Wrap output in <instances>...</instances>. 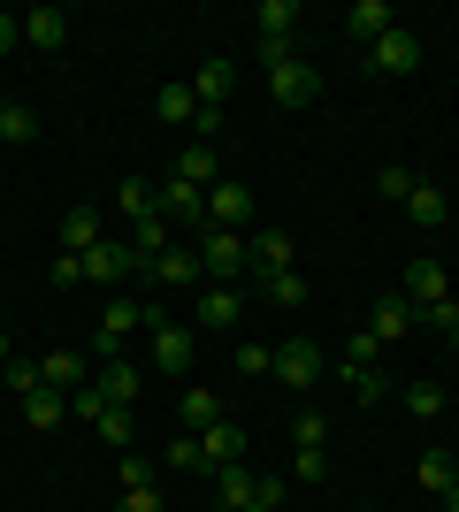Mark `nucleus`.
I'll list each match as a JSON object with an SVG mask.
<instances>
[{
    "label": "nucleus",
    "mask_w": 459,
    "mask_h": 512,
    "mask_svg": "<svg viewBox=\"0 0 459 512\" xmlns=\"http://www.w3.org/2000/svg\"><path fill=\"white\" fill-rule=\"evenodd\" d=\"M245 268H253V245H245V230H207V237H199V276L238 283Z\"/></svg>",
    "instance_id": "obj_1"
},
{
    "label": "nucleus",
    "mask_w": 459,
    "mask_h": 512,
    "mask_svg": "<svg viewBox=\"0 0 459 512\" xmlns=\"http://www.w3.org/2000/svg\"><path fill=\"white\" fill-rule=\"evenodd\" d=\"M138 329H153V367H161V375H184V367H192V329H184V321H169L161 306H146Z\"/></svg>",
    "instance_id": "obj_2"
},
{
    "label": "nucleus",
    "mask_w": 459,
    "mask_h": 512,
    "mask_svg": "<svg viewBox=\"0 0 459 512\" xmlns=\"http://www.w3.org/2000/svg\"><path fill=\"white\" fill-rule=\"evenodd\" d=\"M123 276H146V260L131 253V237H100V245L85 253V283L108 291V283H123Z\"/></svg>",
    "instance_id": "obj_3"
},
{
    "label": "nucleus",
    "mask_w": 459,
    "mask_h": 512,
    "mask_svg": "<svg viewBox=\"0 0 459 512\" xmlns=\"http://www.w3.org/2000/svg\"><path fill=\"white\" fill-rule=\"evenodd\" d=\"M276 383L284 390H314L322 383V344L314 337H284L276 344Z\"/></svg>",
    "instance_id": "obj_4"
},
{
    "label": "nucleus",
    "mask_w": 459,
    "mask_h": 512,
    "mask_svg": "<svg viewBox=\"0 0 459 512\" xmlns=\"http://www.w3.org/2000/svg\"><path fill=\"white\" fill-rule=\"evenodd\" d=\"M268 100H276V107H314V100H322V69H314V62L268 69Z\"/></svg>",
    "instance_id": "obj_5"
},
{
    "label": "nucleus",
    "mask_w": 459,
    "mask_h": 512,
    "mask_svg": "<svg viewBox=\"0 0 459 512\" xmlns=\"http://www.w3.org/2000/svg\"><path fill=\"white\" fill-rule=\"evenodd\" d=\"M368 62L383 69V77H414V69H421V39L406 31V23H391V31L368 46Z\"/></svg>",
    "instance_id": "obj_6"
},
{
    "label": "nucleus",
    "mask_w": 459,
    "mask_h": 512,
    "mask_svg": "<svg viewBox=\"0 0 459 512\" xmlns=\"http://www.w3.org/2000/svg\"><path fill=\"white\" fill-rule=\"evenodd\" d=\"M414 329H421V306L406 299V291H383V299H375V314H368V337H375V344L414 337Z\"/></svg>",
    "instance_id": "obj_7"
},
{
    "label": "nucleus",
    "mask_w": 459,
    "mask_h": 512,
    "mask_svg": "<svg viewBox=\"0 0 459 512\" xmlns=\"http://www.w3.org/2000/svg\"><path fill=\"white\" fill-rule=\"evenodd\" d=\"M253 222V192H245L238 176H222L215 192H207V230H245Z\"/></svg>",
    "instance_id": "obj_8"
},
{
    "label": "nucleus",
    "mask_w": 459,
    "mask_h": 512,
    "mask_svg": "<svg viewBox=\"0 0 459 512\" xmlns=\"http://www.w3.org/2000/svg\"><path fill=\"white\" fill-rule=\"evenodd\" d=\"M138 314H146L138 299H108V314H100V329H92V352H100V360H123V337L138 329Z\"/></svg>",
    "instance_id": "obj_9"
},
{
    "label": "nucleus",
    "mask_w": 459,
    "mask_h": 512,
    "mask_svg": "<svg viewBox=\"0 0 459 512\" xmlns=\"http://www.w3.org/2000/svg\"><path fill=\"white\" fill-rule=\"evenodd\" d=\"M199 459H207V474H215V467H230V459H245V428L230 421V413H222L215 428H199Z\"/></svg>",
    "instance_id": "obj_10"
},
{
    "label": "nucleus",
    "mask_w": 459,
    "mask_h": 512,
    "mask_svg": "<svg viewBox=\"0 0 459 512\" xmlns=\"http://www.w3.org/2000/svg\"><path fill=\"white\" fill-rule=\"evenodd\" d=\"M238 321H245L238 283H207V291H199V329H238Z\"/></svg>",
    "instance_id": "obj_11"
},
{
    "label": "nucleus",
    "mask_w": 459,
    "mask_h": 512,
    "mask_svg": "<svg viewBox=\"0 0 459 512\" xmlns=\"http://www.w3.org/2000/svg\"><path fill=\"white\" fill-rule=\"evenodd\" d=\"M398 291H406V299H414V306H437V299H452V283H444V260H414Z\"/></svg>",
    "instance_id": "obj_12"
},
{
    "label": "nucleus",
    "mask_w": 459,
    "mask_h": 512,
    "mask_svg": "<svg viewBox=\"0 0 459 512\" xmlns=\"http://www.w3.org/2000/svg\"><path fill=\"white\" fill-rule=\"evenodd\" d=\"M253 490H261V474H245V459L215 467V497H222V512H245V505H253Z\"/></svg>",
    "instance_id": "obj_13"
},
{
    "label": "nucleus",
    "mask_w": 459,
    "mask_h": 512,
    "mask_svg": "<svg viewBox=\"0 0 459 512\" xmlns=\"http://www.w3.org/2000/svg\"><path fill=\"white\" fill-rule=\"evenodd\" d=\"M146 283H161V291H184V283H199V253H161V260H146Z\"/></svg>",
    "instance_id": "obj_14"
},
{
    "label": "nucleus",
    "mask_w": 459,
    "mask_h": 512,
    "mask_svg": "<svg viewBox=\"0 0 459 512\" xmlns=\"http://www.w3.org/2000/svg\"><path fill=\"white\" fill-rule=\"evenodd\" d=\"M62 39H69V16H62V8H31V16H23V46H39V54H54Z\"/></svg>",
    "instance_id": "obj_15"
},
{
    "label": "nucleus",
    "mask_w": 459,
    "mask_h": 512,
    "mask_svg": "<svg viewBox=\"0 0 459 512\" xmlns=\"http://www.w3.org/2000/svg\"><path fill=\"white\" fill-rule=\"evenodd\" d=\"M100 237H108V230H100V214H92V207H69V214H62V253H77V260H85L92 245H100Z\"/></svg>",
    "instance_id": "obj_16"
},
{
    "label": "nucleus",
    "mask_w": 459,
    "mask_h": 512,
    "mask_svg": "<svg viewBox=\"0 0 459 512\" xmlns=\"http://www.w3.org/2000/svg\"><path fill=\"white\" fill-rule=\"evenodd\" d=\"M230 85H238V69H230V62H199L192 100H199V107H222V100H230Z\"/></svg>",
    "instance_id": "obj_17"
},
{
    "label": "nucleus",
    "mask_w": 459,
    "mask_h": 512,
    "mask_svg": "<svg viewBox=\"0 0 459 512\" xmlns=\"http://www.w3.org/2000/svg\"><path fill=\"white\" fill-rule=\"evenodd\" d=\"M153 199H161V214H199V222H207V192H199V184H184V176L153 184Z\"/></svg>",
    "instance_id": "obj_18"
},
{
    "label": "nucleus",
    "mask_w": 459,
    "mask_h": 512,
    "mask_svg": "<svg viewBox=\"0 0 459 512\" xmlns=\"http://www.w3.org/2000/svg\"><path fill=\"white\" fill-rule=\"evenodd\" d=\"M345 23H352V39H368V46H375L398 16H391V0H352V16H345Z\"/></svg>",
    "instance_id": "obj_19"
},
{
    "label": "nucleus",
    "mask_w": 459,
    "mask_h": 512,
    "mask_svg": "<svg viewBox=\"0 0 459 512\" xmlns=\"http://www.w3.org/2000/svg\"><path fill=\"white\" fill-rule=\"evenodd\" d=\"M138 383H146V375H138L131 360H108V367H100V398H108V406H131Z\"/></svg>",
    "instance_id": "obj_20"
},
{
    "label": "nucleus",
    "mask_w": 459,
    "mask_h": 512,
    "mask_svg": "<svg viewBox=\"0 0 459 512\" xmlns=\"http://www.w3.org/2000/svg\"><path fill=\"white\" fill-rule=\"evenodd\" d=\"M345 390L360 398V406H375V398H391V375H383V360H368V367H345Z\"/></svg>",
    "instance_id": "obj_21"
},
{
    "label": "nucleus",
    "mask_w": 459,
    "mask_h": 512,
    "mask_svg": "<svg viewBox=\"0 0 459 512\" xmlns=\"http://www.w3.org/2000/svg\"><path fill=\"white\" fill-rule=\"evenodd\" d=\"M176 413H184V436H199V428L222 421V398H215V390H184V398H176Z\"/></svg>",
    "instance_id": "obj_22"
},
{
    "label": "nucleus",
    "mask_w": 459,
    "mask_h": 512,
    "mask_svg": "<svg viewBox=\"0 0 459 512\" xmlns=\"http://www.w3.org/2000/svg\"><path fill=\"white\" fill-rule=\"evenodd\" d=\"M406 214H414L421 230H444V222H452V199H444L437 184H414V199H406Z\"/></svg>",
    "instance_id": "obj_23"
},
{
    "label": "nucleus",
    "mask_w": 459,
    "mask_h": 512,
    "mask_svg": "<svg viewBox=\"0 0 459 512\" xmlns=\"http://www.w3.org/2000/svg\"><path fill=\"white\" fill-rule=\"evenodd\" d=\"M176 176L199 184V192H215V184H222V169H215V153H207V146H184V153H176Z\"/></svg>",
    "instance_id": "obj_24"
},
{
    "label": "nucleus",
    "mask_w": 459,
    "mask_h": 512,
    "mask_svg": "<svg viewBox=\"0 0 459 512\" xmlns=\"http://www.w3.org/2000/svg\"><path fill=\"white\" fill-rule=\"evenodd\" d=\"M39 383H54V390H85V352H46Z\"/></svg>",
    "instance_id": "obj_25"
},
{
    "label": "nucleus",
    "mask_w": 459,
    "mask_h": 512,
    "mask_svg": "<svg viewBox=\"0 0 459 512\" xmlns=\"http://www.w3.org/2000/svg\"><path fill=\"white\" fill-rule=\"evenodd\" d=\"M62 413H69V398H62V390H23V421H31V428H54V421H62Z\"/></svg>",
    "instance_id": "obj_26"
},
{
    "label": "nucleus",
    "mask_w": 459,
    "mask_h": 512,
    "mask_svg": "<svg viewBox=\"0 0 459 512\" xmlns=\"http://www.w3.org/2000/svg\"><path fill=\"white\" fill-rule=\"evenodd\" d=\"M245 245H253V268H261V276L291 268V237H284V230H261V237H245Z\"/></svg>",
    "instance_id": "obj_27"
},
{
    "label": "nucleus",
    "mask_w": 459,
    "mask_h": 512,
    "mask_svg": "<svg viewBox=\"0 0 459 512\" xmlns=\"http://www.w3.org/2000/svg\"><path fill=\"white\" fill-rule=\"evenodd\" d=\"M153 115H161V123H184V130H192V115H199V100H192V85H161V100H153Z\"/></svg>",
    "instance_id": "obj_28"
},
{
    "label": "nucleus",
    "mask_w": 459,
    "mask_h": 512,
    "mask_svg": "<svg viewBox=\"0 0 459 512\" xmlns=\"http://www.w3.org/2000/svg\"><path fill=\"white\" fill-rule=\"evenodd\" d=\"M452 482H459V459H452V444H444V451H421V490H452Z\"/></svg>",
    "instance_id": "obj_29"
},
{
    "label": "nucleus",
    "mask_w": 459,
    "mask_h": 512,
    "mask_svg": "<svg viewBox=\"0 0 459 512\" xmlns=\"http://www.w3.org/2000/svg\"><path fill=\"white\" fill-rule=\"evenodd\" d=\"M291 23H299L291 0H261V8H253V31H261V39H291Z\"/></svg>",
    "instance_id": "obj_30"
},
{
    "label": "nucleus",
    "mask_w": 459,
    "mask_h": 512,
    "mask_svg": "<svg viewBox=\"0 0 459 512\" xmlns=\"http://www.w3.org/2000/svg\"><path fill=\"white\" fill-rule=\"evenodd\" d=\"M131 253H138V260H161V253H169V222H161V214L131 222Z\"/></svg>",
    "instance_id": "obj_31"
},
{
    "label": "nucleus",
    "mask_w": 459,
    "mask_h": 512,
    "mask_svg": "<svg viewBox=\"0 0 459 512\" xmlns=\"http://www.w3.org/2000/svg\"><path fill=\"white\" fill-rule=\"evenodd\" d=\"M115 207L131 214V222H146V214H161V199H153L146 176H123V192H115Z\"/></svg>",
    "instance_id": "obj_32"
},
{
    "label": "nucleus",
    "mask_w": 459,
    "mask_h": 512,
    "mask_svg": "<svg viewBox=\"0 0 459 512\" xmlns=\"http://www.w3.org/2000/svg\"><path fill=\"white\" fill-rule=\"evenodd\" d=\"M92 428H100V444H108V451H131V436H138V428H131V406H108Z\"/></svg>",
    "instance_id": "obj_33"
},
{
    "label": "nucleus",
    "mask_w": 459,
    "mask_h": 512,
    "mask_svg": "<svg viewBox=\"0 0 459 512\" xmlns=\"http://www.w3.org/2000/svg\"><path fill=\"white\" fill-rule=\"evenodd\" d=\"M261 291H268L276 306H306V276H299V268H276V276H261Z\"/></svg>",
    "instance_id": "obj_34"
},
{
    "label": "nucleus",
    "mask_w": 459,
    "mask_h": 512,
    "mask_svg": "<svg viewBox=\"0 0 459 512\" xmlns=\"http://www.w3.org/2000/svg\"><path fill=\"white\" fill-rule=\"evenodd\" d=\"M238 375H245V383H261V375H276V352H268L261 337H245V344H238Z\"/></svg>",
    "instance_id": "obj_35"
},
{
    "label": "nucleus",
    "mask_w": 459,
    "mask_h": 512,
    "mask_svg": "<svg viewBox=\"0 0 459 512\" xmlns=\"http://www.w3.org/2000/svg\"><path fill=\"white\" fill-rule=\"evenodd\" d=\"M398 398H406V413H414V421H437V413H444V390H437V383H406Z\"/></svg>",
    "instance_id": "obj_36"
},
{
    "label": "nucleus",
    "mask_w": 459,
    "mask_h": 512,
    "mask_svg": "<svg viewBox=\"0 0 459 512\" xmlns=\"http://www.w3.org/2000/svg\"><path fill=\"white\" fill-rule=\"evenodd\" d=\"M0 138H8V146H31V138H39V115L8 100V115H0Z\"/></svg>",
    "instance_id": "obj_37"
},
{
    "label": "nucleus",
    "mask_w": 459,
    "mask_h": 512,
    "mask_svg": "<svg viewBox=\"0 0 459 512\" xmlns=\"http://www.w3.org/2000/svg\"><path fill=\"white\" fill-rule=\"evenodd\" d=\"M414 184H421V176H414V169H398V161H391V169H375V192H383V199H398V207L414 199Z\"/></svg>",
    "instance_id": "obj_38"
},
{
    "label": "nucleus",
    "mask_w": 459,
    "mask_h": 512,
    "mask_svg": "<svg viewBox=\"0 0 459 512\" xmlns=\"http://www.w3.org/2000/svg\"><path fill=\"white\" fill-rule=\"evenodd\" d=\"M291 436H299V451H322V444H329V421H322L314 406H306L299 421H291Z\"/></svg>",
    "instance_id": "obj_39"
},
{
    "label": "nucleus",
    "mask_w": 459,
    "mask_h": 512,
    "mask_svg": "<svg viewBox=\"0 0 459 512\" xmlns=\"http://www.w3.org/2000/svg\"><path fill=\"white\" fill-rule=\"evenodd\" d=\"M169 467H176V474H207V459H199V436H176V444H169Z\"/></svg>",
    "instance_id": "obj_40"
},
{
    "label": "nucleus",
    "mask_w": 459,
    "mask_h": 512,
    "mask_svg": "<svg viewBox=\"0 0 459 512\" xmlns=\"http://www.w3.org/2000/svg\"><path fill=\"white\" fill-rule=\"evenodd\" d=\"M123 490H153V459L146 451H123Z\"/></svg>",
    "instance_id": "obj_41"
},
{
    "label": "nucleus",
    "mask_w": 459,
    "mask_h": 512,
    "mask_svg": "<svg viewBox=\"0 0 459 512\" xmlns=\"http://www.w3.org/2000/svg\"><path fill=\"white\" fill-rule=\"evenodd\" d=\"M368 360H383V344H375L368 329H352L345 337V367H368Z\"/></svg>",
    "instance_id": "obj_42"
},
{
    "label": "nucleus",
    "mask_w": 459,
    "mask_h": 512,
    "mask_svg": "<svg viewBox=\"0 0 459 512\" xmlns=\"http://www.w3.org/2000/svg\"><path fill=\"white\" fill-rule=\"evenodd\" d=\"M69 413H85V421H100V413H108V398H100V383L69 390Z\"/></svg>",
    "instance_id": "obj_43"
},
{
    "label": "nucleus",
    "mask_w": 459,
    "mask_h": 512,
    "mask_svg": "<svg viewBox=\"0 0 459 512\" xmlns=\"http://www.w3.org/2000/svg\"><path fill=\"white\" fill-rule=\"evenodd\" d=\"M46 283H62V291H69V283H85V260H77V253H54V268H46Z\"/></svg>",
    "instance_id": "obj_44"
},
{
    "label": "nucleus",
    "mask_w": 459,
    "mask_h": 512,
    "mask_svg": "<svg viewBox=\"0 0 459 512\" xmlns=\"http://www.w3.org/2000/svg\"><path fill=\"white\" fill-rule=\"evenodd\" d=\"M215 130H222V107H199V115H192V138H199V146H215Z\"/></svg>",
    "instance_id": "obj_45"
},
{
    "label": "nucleus",
    "mask_w": 459,
    "mask_h": 512,
    "mask_svg": "<svg viewBox=\"0 0 459 512\" xmlns=\"http://www.w3.org/2000/svg\"><path fill=\"white\" fill-rule=\"evenodd\" d=\"M0 375H8V390H39V367H31V360H8Z\"/></svg>",
    "instance_id": "obj_46"
},
{
    "label": "nucleus",
    "mask_w": 459,
    "mask_h": 512,
    "mask_svg": "<svg viewBox=\"0 0 459 512\" xmlns=\"http://www.w3.org/2000/svg\"><path fill=\"white\" fill-rule=\"evenodd\" d=\"M291 474H299V482H322L329 459H322V451H299V459H291Z\"/></svg>",
    "instance_id": "obj_47"
},
{
    "label": "nucleus",
    "mask_w": 459,
    "mask_h": 512,
    "mask_svg": "<svg viewBox=\"0 0 459 512\" xmlns=\"http://www.w3.org/2000/svg\"><path fill=\"white\" fill-rule=\"evenodd\" d=\"M284 62H299V54H291V39H261V69H284Z\"/></svg>",
    "instance_id": "obj_48"
},
{
    "label": "nucleus",
    "mask_w": 459,
    "mask_h": 512,
    "mask_svg": "<svg viewBox=\"0 0 459 512\" xmlns=\"http://www.w3.org/2000/svg\"><path fill=\"white\" fill-rule=\"evenodd\" d=\"M421 321H437V329H459V299H437V306H421Z\"/></svg>",
    "instance_id": "obj_49"
},
{
    "label": "nucleus",
    "mask_w": 459,
    "mask_h": 512,
    "mask_svg": "<svg viewBox=\"0 0 459 512\" xmlns=\"http://www.w3.org/2000/svg\"><path fill=\"white\" fill-rule=\"evenodd\" d=\"M123 512H161V497L153 490H123Z\"/></svg>",
    "instance_id": "obj_50"
},
{
    "label": "nucleus",
    "mask_w": 459,
    "mask_h": 512,
    "mask_svg": "<svg viewBox=\"0 0 459 512\" xmlns=\"http://www.w3.org/2000/svg\"><path fill=\"white\" fill-rule=\"evenodd\" d=\"M8 46H23V16H0V54Z\"/></svg>",
    "instance_id": "obj_51"
},
{
    "label": "nucleus",
    "mask_w": 459,
    "mask_h": 512,
    "mask_svg": "<svg viewBox=\"0 0 459 512\" xmlns=\"http://www.w3.org/2000/svg\"><path fill=\"white\" fill-rule=\"evenodd\" d=\"M444 505H452V512H459V482H452V490H444Z\"/></svg>",
    "instance_id": "obj_52"
},
{
    "label": "nucleus",
    "mask_w": 459,
    "mask_h": 512,
    "mask_svg": "<svg viewBox=\"0 0 459 512\" xmlns=\"http://www.w3.org/2000/svg\"><path fill=\"white\" fill-rule=\"evenodd\" d=\"M8 360H16V352H8V337H0V367H8Z\"/></svg>",
    "instance_id": "obj_53"
},
{
    "label": "nucleus",
    "mask_w": 459,
    "mask_h": 512,
    "mask_svg": "<svg viewBox=\"0 0 459 512\" xmlns=\"http://www.w3.org/2000/svg\"><path fill=\"white\" fill-rule=\"evenodd\" d=\"M245 512H276V505H245Z\"/></svg>",
    "instance_id": "obj_54"
},
{
    "label": "nucleus",
    "mask_w": 459,
    "mask_h": 512,
    "mask_svg": "<svg viewBox=\"0 0 459 512\" xmlns=\"http://www.w3.org/2000/svg\"><path fill=\"white\" fill-rule=\"evenodd\" d=\"M452 352H459V329H452Z\"/></svg>",
    "instance_id": "obj_55"
},
{
    "label": "nucleus",
    "mask_w": 459,
    "mask_h": 512,
    "mask_svg": "<svg viewBox=\"0 0 459 512\" xmlns=\"http://www.w3.org/2000/svg\"><path fill=\"white\" fill-rule=\"evenodd\" d=\"M0 115H8V100H0Z\"/></svg>",
    "instance_id": "obj_56"
},
{
    "label": "nucleus",
    "mask_w": 459,
    "mask_h": 512,
    "mask_svg": "<svg viewBox=\"0 0 459 512\" xmlns=\"http://www.w3.org/2000/svg\"><path fill=\"white\" fill-rule=\"evenodd\" d=\"M452 459H459V444H452Z\"/></svg>",
    "instance_id": "obj_57"
}]
</instances>
